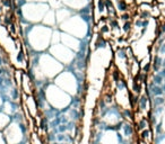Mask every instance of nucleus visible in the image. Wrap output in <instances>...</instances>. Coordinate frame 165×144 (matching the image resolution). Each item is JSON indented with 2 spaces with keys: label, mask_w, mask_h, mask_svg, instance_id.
Listing matches in <instances>:
<instances>
[{
  "label": "nucleus",
  "mask_w": 165,
  "mask_h": 144,
  "mask_svg": "<svg viewBox=\"0 0 165 144\" xmlns=\"http://www.w3.org/2000/svg\"><path fill=\"white\" fill-rule=\"evenodd\" d=\"M163 130L165 131V117H164V119H163Z\"/></svg>",
  "instance_id": "6"
},
{
  "label": "nucleus",
  "mask_w": 165,
  "mask_h": 144,
  "mask_svg": "<svg viewBox=\"0 0 165 144\" xmlns=\"http://www.w3.org/2000/svg\"><path fill=\"white\" fill-rule=\"evenodd\" d=\"M158 144H165V138H163L161 141L158 142Z\"/></svg>",
  "instance_id": "5"
},
{
  "label": "nucleus",
  "mask_w": 165,
  "mask_h": 144,
  "mask_svg": "<svg viewBox=\"0 0 165 144\" xmlns=\"http://www.w3.org/2000/svg\"><path fill=\"white\" fill-rule=\"evenodd\" d=\"M4 138L8 144H19L23 140V132L17 124H9L5 128Z\"/></svg>",
  "instance_id": "1"
},
{
  "label": "nucleus",
  "mask_w": 165,
  "mask_h": 144,
  "mask_svg": "<svg viewBox=\"0 0 165 144\" xmlns=\"http://www.w3.org/2000/svg\"><path fill=\"white\" fill-rule=\"evenodd\" d=\"M0 144H6V140H5L2 134H0Z\"/></svg>",
  "instance_id": "4"
},
{
  "label": "nucleus",
  "mask_w": 165,
  "mask_h": 144,
  "mask_svg": "<svg viewBox=\"0 0 165 144\" xmlns=\"http://www.w3.org/2000/svg\"><path fill=\"white\" fill-rule=\"evenodd\" d=\"M9 122H10V118L7 115L0 113V131L5 130L7 126L9 125Z\"/></svg>",
  "instance_id": "3"
},
{
  "label": "nucleus",
  "mask_w": 165,
  "mask_h": 144,
  "mask_svg": "<svg viewBox=\"0 0 165 144\" xmlns=\"http://www.w3.org/2000/svg\"><path fill=\"white\" fill-rule=\"evenodd\" d=\"M101 142L102 144H118V134L114 132H106Z\"/></svg>",
  "instance_id": "2"
}]
</instances>
